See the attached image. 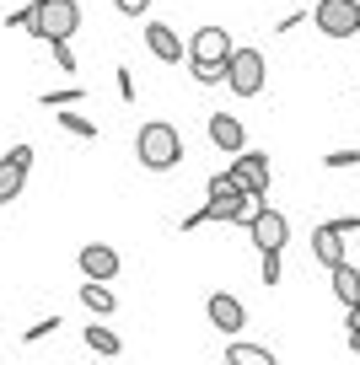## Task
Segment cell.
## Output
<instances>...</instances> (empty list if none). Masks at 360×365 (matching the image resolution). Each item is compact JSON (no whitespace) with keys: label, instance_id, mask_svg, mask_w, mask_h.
I'll return each instance as SVG.
<instances>
[{"label":"cell","instance_id":"1","mask_svg":"<svg viewBox=\"0 0 360 365\" xmlns=\"http://www.w3.org/2000/svg\"><path fill=\"white\" fill-rule=\"evenodd\" d=\"M81 27V6L76 0H33L27 6V33L38 43H70Z\"/></svg>","mask_w":360,"mask_h":365},{"label":"cell","instance_id":"16","mask_svg":"<svg viewBox=\"0 0 360 365\" xmlns=\"http://www.w3.org/2000/svg\"><path fill=\"white\" fill-rule=\"evenodd\" d=\"M22 188H27V167H16L11 156H0V205H11Z\"/></svg>","mask_w":360,"mask_h":365},{"label":"cell","instance_id":"12","mask_svg":"<svg viewBox=\"0 0 360 365\" xmlns=\"http://www.w3.org/2000/svg\"><path fill=\"white\" fill-rule=\"evenodd\" d=\"M312 258L323 263V269H334V263H344V231H334V220H323V226H312Z\"/></svg>","mask_w":360,"mask_h":365},{"label":"cell","instance_id":"25","mask_svg":"<svg viewBox=\"0 0 360 365\" xmlns=\"http://www.w3.org/2000/svg\"><path fill=\"white\" fill-rule=\"evenodd\" d=\"M49 54H54L59 70H76V54H70V43H49Z\"/></svg>","mask_w":360,"mask_h":365},{"label":"cell","instance_id":"24","mask_svg":"<svg viewBox=\"0 0 360 365\" xmlns=\"http://www.w3.org/2000/svg\"><path fill=\"white\" fill-rule=\"evenodd\" d=\"M49 333H59V317H38L33 328L22 333V339H27V344H38V339H49Z\"/></svg>","mask_w":360,"mask_h":365},{"label":"cell","instance_id":"20","mask_svg":"<svg viewBox=\"0 0 360 365\" xmlns=\"http://www.w3.org/2000/svg\"><path fill=\"white\" fill-rule=\"evenodd\" d=\"M81 97H86L81 86H65V91H49V97H44V108H49V113H59V108H76Z\"/></svg>","mask_w":360,"mask_h":365},{"label":"cell","instance_id":"23","mask_svg":"<svg viewBox=\"0 0 360 365\" xmlns=\"http://www.w3.org/2000/svg\"><path fill=\"white\" fill-rule=\"evenodd\" d=\"M280 274H285V269H280V252H264V269H259V279L274 290V285H280Z\"/></svg>","mask_w":360,"mask_h":365},{"label":"cell","instance_id":"19","mask_svg":"<svg viewBox=\"0 0 360 365\" xmlns=\"http://www.w3.org/2000/svg\"><path fill=\"white\" fill-rule=\"evenodd\" d=\"M59 129H70V135H81V140H97V124H91L86 113H76V108H59Z\"/></svg>","mask_w":360,"mask_h":365},{"label":"cell","instance_id":"4","mask_svg":"<svg viewBox=\"0 0 360 365\" xmlns=\"http://www.w3.org/2000/svg\"><path fill=\"white\" fill-rule=\"evenodd\" d=\"M264 81H269V59H264L259 48H231V59H226V86H231V97H259Z\"/></svg>","mask_w":360,"mask_h":365},{"label":"cell","instance_id":"11","mask_svg":"<svg viewBox=\"0 0 360 365\" xmlns=\"http://www.w3.org/2000/svg\"><path fill=\"white\" fill-rule=\"evenodd\" d=\"M204 312H210V322H215L221 333H231V339H236L242 328H248V312H242V301H236V296H226V290H215V296L204 301Z\"/></svg>","mask_w":360,"mask_h":365},{"label":"cell","instance_id":"27","mask_svg":"<svg viewBox=\"0 0 360 365\" xmlns=\"http://www.w3.org/2000/svg\"><path fill=\"white\" fill-rule=\"evenodd\" d=\"M6 156H11L16 167H27V172H33V145H11V150H6Z\"/></svg>","mask_w":360,"mask_h":365},{"label":"cell","instance_id":"26","mask_svg":"<svg viewBox=\"0 0 360 365\" xmlns=\"http://www.w3.org/2000/svg\"><path fill=\"white\" fill-rule=\"evenodd\" d=\"M113 86H119V97H124V103H135V76H129V70H119V76H113Z\"/></svg>","mask_w":360,"mask_h":365},{"label":"cell","instance_id":"28","mask_svg":"<svg viewBox=\"0 0 360 365\" xmlns=\"http://www.w3.org/2000/svg\"><path fill=\"white\" fill-rule=\"evenodd\" d=\"M113 6H119L124 16H140V11H151V0H113Z\"/></svg>","mask_w":360,"mask_h":365},{"label":"cell","instance_id":"8","mask_svg":"<svg viewBox=\"0 0 360 365\" xmlns=\"http://www.w3.org/2000/svg\"><path fill=\"white\" fill-rule=\"evenodd\" d=\"M231 38H226V27H199V33L189 38V48H183V59L189 65H226L231 59Z\"/></svg>","mask_w":360,"mask_h":365},{"label":"cell","instance_id":"5","mask_svg":"<svg viewBox=\"0 0 360 365\" xmlns=\"http://www.w3.org/2000/svg\"><path fill=\"white\" fill-rule=\"evenodd\" d=\"M253 210H259V205H253L248 194H221V199H210L204 210L183 215V231H199V226H242Z\"/></svg>","mask_w":360,"mask_h":365},{"label":"cell","instance_id":"6","mask_svg":"<svg viewBox=\"0 0 360 365\" xmlns=\"http://www.w3.org/2000/svg\"><path fill=\"white\" fill-rule=\"evenodd\" d=\"M242 226H248V237H253L259 252H285V242H291V220H285L280 210H269V205H259Z\"/></svg>","mask_w":360,"mask_h":365},{"label":"cell","instance_id":"31","mask_svg":"<svg viewBox=\"0 0 360 365\" xmlns=\"http://www.w3.org/2000/svg\"><path fill=\"white\" fill-rule=\"evenodd\" d=\"M355 226H360V215H355Z\"/></svg>","mask_w":360,"mask_h":365},{"label":"cell","instance_id":"18","mask_svg":"<svg viewBox=\"0 0 360 365\" xmlns=\"http://www.w3.org/2000/svg\"><path fill=\"white\" fill-rule=\"evenodd\" d=\"M226 365H280V360H274L264 344H231V349H226Z\"/></svg>","mask_w":360,"mask_h":365},{"label":"cell","instance_id":"14","mask_svg":"<svg viewBox=\"0 0 360 365\" xmlns=\"http://www.w3.org/2000/svg\"><path fill=\"white\" fill-rule=\"evenodd\" d=\"M328 274H334V296H339V307H355V301H360V269L344 258V263H334Z\"/></svg>","mask_w":360,"mask_h":365},{"label":"cell","instance_id":"9","mask_svg":"<svg viewBox=\"0 0 360 365\" xmlns=\"http://www.w3.org/2000/svg\"><path fill=\"white\" fill-rule=\"evenodd\" d=\"M210 145L226 150V156H242V150H248V129H242V118L210 113Z\"/></svg>","mask_w":360,"mask_h":365},{"label":"cell","instance_id":"32","mask_svg":"<svg viewBox=\"0 0 360 365\" xmlns=\"http://www.w3.org/2000/svg\"><path fill=\"white\" fill-rule=\"evenodd\" d=\"M355 33H360V27H355Z\"/></svg>","mask_w":360,"mask_h":365},{"label":"cell","instance_id":"7","mask_svg":"<svg viewBox=\"0 0 360 365\" xmlns=\"http://www.w3.org/2000/svg\"><path fill=\"white\" fill-rule=\"evenodd\" d=\"M312 22H317V33H323V38H355L360 6H355V0H317Z\"/></svg>","mask_w":360,"mask_h":365},{"label":"cell","instance_id":"3","mask_svg":"<svg viewBox=\"0 0 360 365\" xmlns=\"http://www.w3.org/2000/svg\"><path fill=\"white\" fill-rule=\"evenodd\" d=\"M221 178L231 194H248L253 205H264V194H269V156L264 150H242V156H231V167Z\"/></svg>","mask_w":360,"mask_h":365},{"label":"cell","instance_id":"10","mask_svg":"<svg viewBox=\"0 0 360 365\" xmlns=\"http://www.w3.org/2000/svg\"><path fill=\"white\" fill-rule=\"evenodd\" d=\"M81 274L86 279H97V285H108L113 274H119V247H108V242H91V247H81Z\"/></svg>","mask_w":360,"mask_h":365},{"label":"cell","instance_id":"30","mask_svg":"<svg viewBox=\"0 0 360 365\" xmlns=\"http://www.w3.org/2000/svg\"><path fill=\"white\" fill-rule=\"evenodd\" d=\"M349 349H355V354H360V328H349Z\"/></svg>","mask_w":360,"mask_h":365},{"label":"cell","instance_id":"2","mask_svg":"<svg viewBox=\"0 0 360 365\" xmlns=\"http://www.w3.org/2000/svg\"><path fill=\"white\" fill-rule=\"evenodd\" d=\"M135 156L146 172H172L183 161V135L167 124V118H151V124H140L135 135Z\"/></svg>","mask_w":360,"mask_h":365},{"label":"cell","instance_id":"21","mask_svg":"<svg viewBox=\"0 0 360 365\" xmlns=\"http://www.w3.org/2000/svg\"><path fill=\"white\" fill-rule=\"evenodd\" d=\"M323 167H328V172H349V167H360V150H328Z\"/></svg>","mask_w":360,"mask_h":365},{"label":"cell","instance_id":"13","mask_svg":"<svg viewBox=\"0 0 360 365\" xmlns=\"http://www.w3.org/2000/svg\"><path fill=\"white\" fill-rule=\"evenodd\" d=\"M146 43H151V54H156L161 65H183V38L172 33L167 22H146Z\"/></svg>","mask_w":360,"mask_h":365},{"label":"cell","instance_id":"22","mask_svg":"<svg viewBox=\"0 0 360 365\" xmlns=\"http://www.w3.org/2000/svg\"><path fill=\"white\" fill-rule=\"evenodd\" d=\"M189 76L199 81V86H221V81H226V65H189Z\"/></svg>","mask_w":360,"mask_h":365},{"label":"cell","instance_id":"17","mask_svg":"<svg viewBox=\"0 0 360 365\" xmlns=\"http://www.w3.org/2000/svg\"><path fill=\"white\" fill-rule=\"evenodd\" d=\"M81 307H86V312H97V317H108V312H119V301H113V290H108V285L86 279V285H81Z\"/></svg>","mask_w":360,"mask_h":365},{"label":"cell","instance_id":"15","mask_svg":"<svg viewBox=\"0 0 360 365\" xmlns=\"http://www.w3.org/2000/svg\"><path fill=\"white\" fill-rule=\"evenodd\" d=\"M86 349L102 354V360H113V354H124V339H119L113 328H102V322H91L86 328Z\"/></svg>","mask_w":360,"mask_h":365},{"label":"cell","instance_id":"29","mask_svg":"<svg viewBox=\"0 0 360 365\" xmlns=\"http://www.w3.org/2000/svg\"><path fill=\"white\" fill-rule=\"evenodd\" d=\"M349 328H360V301H355V307H344V333Z\"/></svg>","mask_w":360,"mask_h":365}]
</instances>
